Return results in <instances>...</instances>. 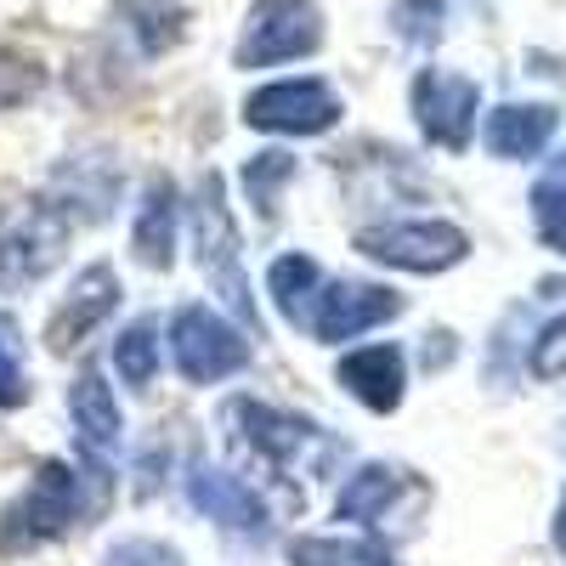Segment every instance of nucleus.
<instances>
[{
  "label": "nucleus",
  "mask_w": 566,
  "mask_h": 566,
  "mask_svg": "<svg viewBox=\"0 0 566 566\" xmlns=\"http://www.w3.org/2000/svg\"><path fill=\"white\" fill-rule=\"evenodd\" d=\"M74 216L57 199H12L0 210V283H34L69 250Z\"/></svg>",
  "instance_id": "obj_1"
},
{
  "label": "nucleus",
  "mask_w": 566,
  "mask_h": 566,
  "mask_svg": "<svg viewBox=\"0 0 566 566\" xmlns=\"http://www.w3.org/2000/svg\"><path fill=\"white\" fill-rule=\"evenodd\" d=\"M193 244H199L193 255H199L205 283L255 328V295H250L244 266H239V227H232V210L221 199V176L216 170L199 181V199H193Z\"/></svg>",
  "instance_id": "obj_2"
},
{
  "label": "nucleus",
  "mask_w": 566,
  "mask_h": 566,
  "mask_svg": "<svg viewBox=\"0 0 566 566\" xmlns=\"http://www.w3.org/2000/svg\"><path fill=\"white\" fill-rule=\"evenodd\" d=\"M74 522H80V476L63 459H52V464H40L29 493L0 515V555H23L45 538H63Z\"/></svg>",
  "instance_id": "obj_3"
},
{
  "label": "nucleus",
  "mask_w": 566,
  "mask_h": 566,
  "mask_svg": "<svg viewBox=\"0 0 566 566\" xmlns=\"http://www.w3.org/2000/svg\"><path fill=\"white\" fill-rule=\"evenodd\" d=\"M170 352H176V368L193 386H216V380H227V374H239L250 363V340L232 323H221L210 306H181L176 312Z\"/></svg>",
  "instance_id": "obj_4"
},
{
  "label": "nucleus",
  "mask_w": 566,
  "mask_h": 566,
  "mask_svg": "<svg viewBox=\"0 0 566 566\" xmlns=\"http://www.w3.org/2000/svg\"><path fill=\"white\" fill-rule=\"evenodd\" d=\"M357 250L402 272H448L464 261L470 239L453 221H386V227H363Z\"/></svg>",
  "instance_id": "obj_5"
},
{
  "label": "nucleus",
  "mask_w": 566,
  "mask_h": 566,
  "mask_svg": "<svg viewBox=\"0 0 566 566\" xmlns=\"http://www.w3.org/2000/svg\"><path fill=\"white\" fill-rule=\"evenodd\" d=\"M323 40V18L312 0H261L239 40V69H272L290 57H312Z\"/></svg>",
  "instance_id": "obj_6"
},
{
  "label": "nucleus",
  "mask_w": 566,
  "mask_h": 566,
  "mask_svg": "<svg viewBox=\"0 0 566 566\" xmlns=\"http://www.w3.org/2000/svg\"><path fill=\"white\" fill-rule=\"evenodd\" d=\"M244 119L277 136H317L340 119V97L323 80H277V85H261L244 103Z\"/></svg>",
  "instance_id": "obj_7"
},
{
  "label": "nucleus",
  "mask_w": 566,
  "mask_h": 566,
  "mask_svg": "<svg viewBox=\"0 0 566 566\" xmlns=\"http://www.w3.org/2000/svg\"><path fill=\"white\" fill-rule=\"evenodd\" d=\"M397 312H402V295L380 290V283H323L317 301H312L306 328H312L317 340L340 346V340H357L363 328L386 323V317H397Z\"/></svg>",
  "instance_id": "obj_8"
},
{
  "label": "nucleus",
  "mask_w": 566,
  "mask_h": 566,
  "mask_svg": "<svg viewBox=\"0 0 566 566\" xmlns=\"http://www.w3.org/2000/svg\"><path fill=\"white\" fill-rule=\"evenodd\" d=\"M413 114H419L424 136L459 154L476 136V85L459 74H442V69H424L413 80Z\"/></svg>",
  "instance_id": "obj_9"
},
{
  "label": "nucleus",
  "mask_w": 566,
  "mask_h": 566,
  "mask_svg": "<svg viewBox=\"0 0 566 566\" xmlns=\"http://www.w3.org/2000/svg\"><path fill=\"white\" fill-rule=\"evenodd\" d=\"M114 306H119V277H114V266H85V272L74 277V290H69V306L52 317V328H45L52 352L80 346V340H85Z\"/></svg>",
  "instance_id": "obj_10"
},
{
  "label": "nucleus",
  "mask_w": 566,
  "mask_h": 566,
  "mask_svg": "<svg viewBox=\"0 0 566 566\" xmlns=\"http://www.w3.org/2000/svg\"><path fill=\"white\" fill-rule=\"evenodd\" d=\"M340 386L374 408V413H391L402 402V352L397 346H357L340 357Z\"/></svg>",
  "instance_id": "obj_11"
},
{
  "label": "nucleus",
  "mask_w": 566,
  "mask_h": 566,
  "mask_svg": "<svg viewBox=\"0 0 566 566\" xmlns=\"http://www.w3.org/2000/svg\"><path fill=\"white\" fill-rule=\"evenodd\" d=\"M549 136H555L549 103H510V108H493L482 125L488 154H499V159H533V154H544Z\"/></svg>",
  "instance_id": "obj_12"
},
{
  "label": "nucleus",
  "mask_w": 566,
  "mask_h": 566,
  "mask_svg": "<svg viewBox=\"0 0 566 566\" xmlns=\"http://www.w3.org/2000/svg\"><path fill=\"white\" fill-rule=\"evenodd\" d=\"M69 413H74V431H80V448L85 453H114L119 448V402H114V386L103 380L97 368H85L74 391H69Z\"/></svg>",
  "instance_id": "obj_13"
},
{
  "label": "nucleus",
  "mask_w": 566,
  "mask_h": 566,
  "mask_svg": "<svg viewBox=\"0 0 566 566\" xmlns=\"http://www.w3.org/2000/svg\"><path fill=\"white\" fill-rule=\"evenodd\" d=\"M193 504L205 510V515H216V522H227V527H239V533H266V510H261V499L239 482V476H221V470H199L193 476Z\"/></svg>",
  "instance_id": "obj_14"
},
{
  "label": "nucleus",
  "mask_w": 566,
  "mask_h": 566,
  "mask_svg": "<svg viewBox=\"0 0 566 566\" xmlns=\"http://www.w3.org/2000/svg\"><path fill=\"white\" fill-rule=\"evenodd\" d=\"M170 250H176V187L159 176L142 199V216H136V255L148 266H170Z\"/></svg>",
  "instance_id": "obj_15"
},
{
  "label": "nucleus",
  "mask_w": 566,
  "mask_h": 566,
  "mask_svg": "<svg viewBox=\"0 0 566 566\" xmlns=\"http://www.w3.org/2000/svg\"><path fill=\"white\" fill-rule=\"evenodd\" d=\"M266 290H272V301H277L283 317L306 328L312 301H317V290H323V272H317L312 255H283V261H272V272H266Z\"/></svg>",
  "instance_id": "obj_16"
},
{
  "label": "nucleus",
  "mask_w": 566,
  "mask_h": 566,
  "mask_svg": "<svg viewBox=\"0 0 566 566\" xmlns=\"http://www.w3.org/2000/svg\"><path fill=\"white\" fill-rule=\"evenodd\" d=\"M391 493H397V470H386V464H363L357 476L346 482V493H340V522H380L386 515V504H391Z\"/></svg>",
  "instance_id": "obj_17"
},
{
  "label": "nucleus",
  "mask_w": 566,
  "mask_h": 566,
  "mask_svg": "<svg viewBox=\"0 0 566 566\" xmlns=\"http://www.w3.org/2000/svg\"><path fill=\"white\" fill-rule=\"evenodd\" d=\"M295 566H391V555L380 544H368V538H301L290 549Z\"/></svg>",
  "instance_id": "obj_18"
},
{
  "label": "nucleus",
  "mask_w": 566,
  "mask_h": 566,
  "mask_svg": "<svg viewBox=\"0 0 566 566\" xmlns=\"http://www.w3.org/2000/svg\"><path fill=\"white\" fill-rule=\"evenodd\" d=\"M114 374L125 386H148L159 374V328L154 323H130L114 340Z\"/></svg>",
  "instance_id": "obj_19"
},
{
  "label": "nucleus",
  "mask_w": 566,
  "mask_h": 566,
  "mask_svg": "<svg viewBox=\"0 0 566 566\" xmlns=\"http://www.w3.org/2000/svg\"><path fill=\"white\" fill-rule=\"evenodd\" d=\"M533 227L555 255H566V181L549 176V181L533 187Z\"/></svg>",
  "instance_id": "obj_20"
},
{
  "label": "nucleus",
  "mask_w": 566,
  "mask_h": 566,
  "mask_svg": "<svg viewBox=\"0 0 566 566\" xmlns=\"http://www.w3.org/2000/svg\"><path fill=\"white\" fill-rule=\"evenodd\" d=\"M290 170H295V165L283 159V154H261V159L244 170V181H250V199L261 205V216H272V210H277V181L290 176Z\"/></svg>",
  "instance_id": "obj_21"
},
{
  "label": "nucleus",
  "mask_w": 566,
  "mask_h": 566,
  "mask_svg": "<svg viewBox=\"0 0 566 566\" xmlns=\"http://www.w3.org/2000/svg\"><path fill=\"white\" fill-rule=\"evenodd\" d=\"M533 374L538 380H560L566 374V317L544 328V340L533 346Z\"/></svg>",
  "instance_id": "obj_22"
},
{
  "label": "nucleus",
  "mask_w": 566,
  "mask_h": 566,
  "mask_svg": "<svg viewBox=\"0 0 566 566\" xmlns=\"http://www.w3.org/2000/svg\"><path fill=\"white\" fill-rule=\"evenodd\" d=\"M103 566H181V560H176V549H165V544L130 538V544L108 549V560H103Z\"/></svg>",
  "instance_id": "obj_23"
},
{
  "label": "nucleus",
  "mask_w": 566,
  "mask_h": 566,
  "mask_svg": "<svg viewBox=\"0 0 566 566\" xmlns=\"http://www.w3.org/2000/svg\"><path fill=\"white\" fill-rule=\"evenodd\" d=\"M34 85H40V74H34L29 63H18V57H0V108H12V103L34 97Z\"/></svg>",
  "instance_id": "obj_24"
},
{
  "label": "nucleus",
  "mask_w": 566,
  "mask_h": 566,
  "mask_svg": "<svg viewBox=\"0 0 566 566\" xmlns=\"http://www.w3.org/2000/svg\"><path fill=\"white\" fill-rule=\"evenodd\" d=\"M23 397H29V386H23V374H18V363H12L7 340H0V408H18Z\"/></svg>",
  "instance_id": "obj_25"
},
{
  "label": "nucleus",
  "mask_w": 566,
  "mask_h": 566,
  "mask_svg": "<svg viewBox=\"0 0 566 566\" xmlns=\"http://www.w3.org/2000/svg\"><path fill=\"white\" fill-rule=\"evenodd\" d=\"M555 544L566 549V499H560V527H555Z\"/></svg>",
  "instance_id": "obj_26"
}]
</instances>
